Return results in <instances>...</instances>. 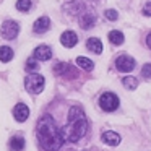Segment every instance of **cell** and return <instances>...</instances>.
I'll return each mask as SVG.
<instances>
[{
  "label": "cell",
  "mask_w": 151,
  "mask_h": 151,
  "mask_svg": "<svg viewBox=\"0 0 151 151\" xmlns=\"http://www.w3.org/2000/svg\"><path fill=\"white\" fill-rule=\"evenodd\" d=\"M101 140H102V143L109 145V146H117L120 143V135L112 132V130H107L101 135Z\"/></svg>",
  "instance_id": "11"
},
{
  "label": "cell",
  "mask_w": 151,
  "mask_h": 151,
  "mask_svg": "<svg viewBox=\"0 0 151 151\" xmlns=\"http://www.w3.org/2000/svg\"><path fill=\"white\" fill-rule=\"evenodd\" d=\"M60 42H62L63 47H75L78 44V36H76L73 31H65V33L60 36Z\"/></svg>",
  "instance_id": "10"
},
{
  "label": "cell",
  "mask_w": 151,
  "mask_h": 151,
  "mask_svg": "<svg viewBox=\"0 0 151 151\" xmlns=\"http://www.w3.org/2000/svg\"><path fill=\"white\" fill-rule=\"evenodd\" d=\"M13 117L17 122H26L28 117H29V107L26 104H23V102L17 104L13 107Z\"/></svg>",
  "instance_id": "8"
},
{
  "label": "cell",
  "mask_w": 151,
  "mask_h": 151,
  "mask_svg": "<svg viewBox=\"0 0 151 151\" xmlns=\"http://www.w3.org/2000/svg\"><path fill=\"white\" fill-rule=\"evenodd\" d=\"M52 57V49L49 46H39L34 49V59L39 62H46Z\"/></svg>",
  "instance_id": "9"
},
{
  "label": "cell",
  "mask_w": 151,
  "mask_h": 151,
  "mask_svg": "<svg viewBox=\"0 0 151 151\" xmlns=\"http://www.w3.org/2000/svg\"><path fill=\"white\" fill-rule=\"evenodd\" d=\"M26 68L29 70V72H36V70L39 68V63H37V60L34 59V57H33V59H28L26 60Z\"/></svg>",
  "instance_id": "20"
},
{
  "label": "cell",
  "mask_w": 151,
  "mask_h": 151,
  "mask_svg": "<svg viewBox=\"0 0 151 151\" xmlns=\"http://www.w3.org/2000/svg\"><path fill=\"white\" fill-rule=\"evenodd\" d=\"M143 15H146V17H151V2L145 4V7H143Z\"/></svg>",
  "instance_id": "23"
},
{
  "label": "cell",
  "mask_w": 151,
  "mask_h": 151,
  "mask_svg": "<svg viewBox=\"0 0 151 151\" xmlns=\"http://www.w3.org/2000/svg\"><path fill=\"white\" fill-rule=\"evenodd\" d=\"M8 148H10L12 151H23V150H24V138H21V137H13V138H10Z\"/></svg>",
  "instance_id": "14"
},
{
  "label": "cell",
  "mask_w": 151,
  "mask_h": 151,
  "mask_svg": "<svg viewBox=\"0 0 151 151\" xmlns=\"http://www.w3.org/2000/svg\"><path fill=\"white\" fill-rule=\"evenodd\" d=\"M86 130H88V119H86L85 112H83V109L80 106H73L68 112V122L60 130L63 141L75 143L80 138L85 137Z\"/></svg>",
  "instance_id": "2"
},
{
  "label": "cell",
  "mask_w": 151,
  "mask_h": 151,
  "mask_svg": "<svg viewBox=\"0 0 151 151\" xmlns=\"http://www.w3.org/2000/svg\"><path fill=\"white\" fill-rule=\"evenodd\" d=\"M76 65L81 67V68L86 70V72H91V70L94 68V63H93L89 59H86V57H78V59H76Z\"/></svg>",
  "instance_id": "17"
},
{
  "label": "cell",
  "mask_w": 151,
  "mask_h": 151,
  "mask_svg": "<svg viewBox=\"0 0 151 151\" xmlns=\"http://www.w3.org/2000/svg\"><path fill=\"white\" fill-rule=\"evenodd\" d=\"M54 73H55L57 76H65V78H75L76 76V70L73 68L70 63H57L55 67H54Z\"/></svg>",
  "instance_id": "7"
},
{
  "label": "cell",
  "mask_w": 151,
  "mask_h": 151,
  "mask_svg": "<svg viewBox=\"0 0 151 151\" xmlns=\"http://www.w3.org/2000/svg\"><path fill=\"white\" fill-rule=\"evenodd\" d=\"M49 28H50V20L47 17H41L39 20L34 21L33 31L36 34H42V33H46V31H49Z\"/></svg>",
  "instance_id": "12"
},
{
  "label": "cell",
  "mask_w": 151,
  "mask_h": 151,
  "mask_svg": "<svg viewBox=\"0 0 151 151\" xmlns=\"http://www.w3.org/2000/svg\"><path fill=\"white\" fill-rule=\"evenodd\" d=\"M99 106H101L102 111L106 112H114L115 109L119 107V98L114 94V93H104V94H101V98H99Z\"/></svg>",
  "instance_id": "5"
},
{
  "label": "cell",
  "mask_w": 151,
  "mask_h": 151,
  "mask_svg": "<svg viewBox=\"0 0 151 151\" xmlns=\"http://www.w3.org/2000/svg\"><path fill=\"white\" fill-rule=\"evenodd\" d=\"M104 15H106V18H107V20H111V21H115V20H117V17H119L115 10H106Z\"/></svg>",
  "instance_id": "22"
},
{
  "label": "cell",
  "mask_w": 151,
  "mask_h": 151,
  "mask_svg": "<svg viewBox=\"0 0 151 151\" xmlns=\"http://www.w3.org/2000/svg\"><path fill=\"white\" fill-rule=\"evenodd\" d=\"M36 137L39 145L46 151H59L63 145V137L59 127L55 125L52 115L46 114L37 120L36 127Z\"/></svg>",
  "instance_id": "1"
},
{
  "label": "cell",
  "mask_w": 151,
  "mask_h": 151,
  "mask_svg": "<svg viewBox=\"0 0 151 151\" xmlns=\"http://www.w3.org/2000/svg\"><path fill=\"white\" fill-rule=\"evenodd\" d=\"M146 46H148V47H150V49H151V33H150V34H148V36H146Z\"/></svg>",
  "instance_id": "24"
},
{
  "label": "cell",
  "mask_w": 151,
  "mask_h": 151,
  "mask_svg": "<svg viewBox=\"0 0 151 151\" xmlns=\"http://www.w3.org/2000/svg\"><path fill=\"white\" fill-rule=\"evenodd\" d=\"M141 75H143V78H146V80L151 78V63H145L143 68H141Z\"/></svg>",
  "instance_id": "21"
},
{
  "label": "cell",
  "mask_w": 151,
  "mask_h": 151,
  "mask_svg": "<svg viewBox=\"0 0 151 151\" xmlns=\"http://www.w3.org/2000/svg\"><path fill=\"white\" fill-rule=\"evenodd\" d=\"M18 33H20V24H18L17 21H12V20L4 21V24L0 28V34H2V37L7 39V41H13L15 37L18 36Z\"/></svg>",
  "instance_id": "4"
},
{
  "label": "cell",
  "mask_w": 151,
  "mask_h": 151,
  "mask_svg": "<svg viewBox=\"0 0 151 151\" xmlns=\"http://www.w3.org/2000/svg\"><path fill=\"white\" fill-rule=\"evenodd\" d=\"M13 59V49L8 46H2L0 47V60L2 62H10Z\"/></svg>",
  "instance_id": "15"
},
{
  "label": "cell",
  "mask_w": 151,
  "mask_h": 151,
  "mask_svg": "<svg viewBox=\"0 0 151 151\" xmlns=\"http://www.w3.org/2000/svg\"><path fill=\"white\" fill-rule=\"evenodd\" d=\"M31 0H18L17 2V8L20 12H29L31 10Z\"/></svg>",
  "instance_id": "19"
},
{
  "label": "cell",
  "mask_w": 151,
  "mask_h": 151,
  "mask_svg": "<svg viewBox=\"0 0 151 151\" xmlns=\"http://www.w3.org/2000/svg\"><path fill=\"white\" fill-rule=\"evenodd\" d=\"M115 67H117L119 72H124V73H128L135 68V59H132L130 55L124 54L120 55L117 60H115Z\"/></svg>",
  "instance_id": "6"
},
{
  "label": "cell",
  "mask_w": 151,
  "mask_h": 151,
  "mask_svg": "<svg viewBox=\"0 0 151 151\" xmlns=\"http://www.w3.org/2000/svg\"><path fill=\"white\" fill-rule=\"evenodd\" d=\"M107 37H109V41H111L114 46H120V44H124V41H125L124 34H122L120 31H111Z\"/></svg>",
  "instance_id": "16"
},
{
  "label": "cell",
  "mask_w": 151,
  "mask_h": 151,
  "mask_svg": "<svg viewBox=\"0 0 151 151\" xmlns=\"http://www.w3.org/2000/svg\"><path fill=\"white\" fill-rule=\"evenodd\" d=\"M86 47L94 54H101L102 52V42H101V39H98V37H89V39L86 41Z\"/></svg>",
  "instance_id": "13"
},
{
  "label": "cell",
  "mask_w": 151,
  "mask_h": 151,
  "mask_svg": "<svg viewBox=\"0 0 151 151\" xmlns=\"http://www.w3.org/2000/svg\"><path fill=\"white\" fill-rule=\"evenodd\" d=\"M44 85H46V80H44V76L39 75V73H31V75H28L26 80H24L26 91L33 93V94H37V93L42 91Z\"/></svg>",
  "instance_id": "3"
},
{
  "label": "cell",
  "mask_w": 151,
  "mask_h": 151,
  "mask_svg": "<svg viewBox=\"0 0 151 151\" xmlns=\"http://www.w3.org/2000/svg\"><path fill=\"white\" fill-rule=\"evenodd\" d=\"M122 83H124V86L127 89H130V91L137 89V86H138V80L135 78V76H124V78H122Z\"/></svg>",
  "instance_id": "18"
}]
</instances>
